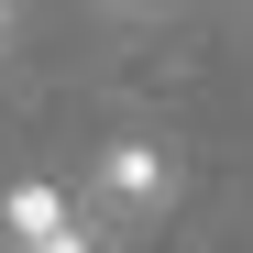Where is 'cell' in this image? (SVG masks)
Here are the masks:
<instances>
[{
	"instance_id": "1",
	"label": "cell",
	"mask_w": 253,
	"mask_h": 253,
	"mask_svg": "<svg viewBox=\"0 0 253 253\" xmlns=\"http://www.w3.org/2000/svg\"><path fill=\"white\" fill-rule=\"evenodd\" d=\"M165 198H176V154L143 143V132H121V143L99 154V209H110V220H154Z\"/></svg>"
},
{
	"instance_id": "2",
	"label": "cell",
	"mask_w": 253,
	"mask_h": 253,
	"mask_svg": "<svg viewBox=\"0 0 253 253\" xmlns=\"http://www.w3.org/2000/svg\"><path fill=\"white\" fill-rule=\"evenodd\" d=\"M0 220H11V242H22V253H99L88 231H77V209H66V187H44V176L0 198Z\"/></svg>"
},
{
	"instance_id": "3",
	"label": "cell",
	"mask_w": 253,
	"mask_h": 253,
	"mask_svg": "<svg viewBox=\"0 0 253 253\" xmlns=\"http://www.w3.org/2000/svg\"><path fill=\"white\" fill-rule=\"evenodd\" d=\"M0 33H11V11H0Z\"/></svg>"
}]
</instances>
